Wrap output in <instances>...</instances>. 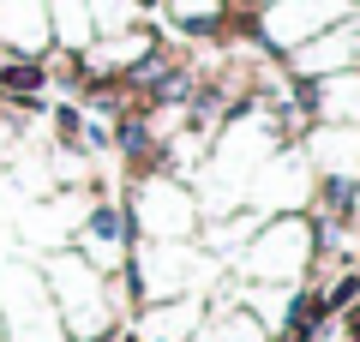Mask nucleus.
Masks as SVG:
<instances>
[{
	"label": "nucleus",
	"mask_w": 360,
	"mask_h": 342,
	"mask_svg": "<svg viewBox=\"0 0 360 342\" xmlns=\"http://www.w3.org/2000/svg\"><path fill=\"white\" fill-rule=\"evenodd\" d=\"M312 253H319V222H312L307 210H288V216H276V222H264L234 258H240L246 282H283V289H295V282L307 277Z\"/></svg>",
	"instance_id": "nucleus-1"
},
{
	"label": "nucleus",
	"mask_w": 360,
	"mask_h": 342,
	"mask_svg": "<svg viewBox=\"0 0 360 342\" xmlns=\"http://www.w3.org/2000/svg\"><path fill=\"white\" fill-rule=\"evenodd\" d=\"M127 222L139 228L144 241H186V234L198 228V204H193V192H186V180H180V175L150 168V175L132 186Z\"/></svg>",
	"instance_id": "nucleus-2"
},
{
	"label": "nucleus",
	"mask_w": 360,
	"mask_h": 342,
	"mask_svg": "<svg viewBox=\"0 0 360 342\" xmlns=\"http://www.w3.org/2000/svg\"><path fill=\"white\" fill-rule=\"evenodd\" d=\"M348 13H354V0H264V6H252V30H258L264 49L295 54L300 42H312L319 30L342 25Z\"/></svg>",
	"instance_id": "nucleus-3"
},
{
	"label": "nucleus",
	"mask_w": 360,
	"mask_h": 342,
	"mask_svg": "<svg viewBox=\"0 0 360 342\" xmlns=\"http://www.w3.org/2000/svg\"><path fill=\"white\" fill-rule=\"evenodd\" d=\"M312 192H319V175H312L307 151H300V144H276V151L246 175L240 198H252L258 210H307Z\"/></svg>",
	"instance_id": "nucleus-4"
},
{
	"label": "nucleus",
	"mask_w": 360,
	"mask_h": 342,
	"mask_svg": "<svg viewBox=\"0 0 360 342\" xmlns=\"http://www.w3.org/2000/svg\"><path fill=\"white\" fill-rule=\"evenodd\" d=\"M307 163L319 180H342V186H354L360 180V127H336V120H319V127L307 132Z\"/></svg>",
	"instance_id": "nucleus-5"
},
{
	"label": "nucleus",
	"mask_w": 360,
	"mask_h": 342,
	"mask_svg": "<svg viewBox=\"0 0 360 342\" xmlns=\"http://www.w3.org/2000/svg\"><path fill=\"white\" fill-rule=\"evenodd\" d=\"M307 102L319 120H336V127H360V66L354 72H330V78H312Z\"/></svg>",
	"instance_id": "nucleus-6"
},
{
	"label": "nucleus",
	"mask_w": 360,
	"mask_h": 342,
	"mask_svg": "<svg viewBox=\"0 0 360 342\" xmlns=\"http://www.w3.org/2000/svg\"><path fill=\"white\" fill-rule=\"evenodd\" d=\"M84 13H90V30L108 37V30H132L144 18V6L139 0H84Z\"/></svg>",
	"instance_id": "nucleus-7"
},
{
	"label": "nucleus",
	"mask_w": 360,
	"mask_h": 342,
	"mask_svg": "<svg viewBox=\"0 0 360 342\" xmlns=\"http://www.w3.org/2000/svg\"><path fill=\"white\" fill-rule=\"evenodd\" d=\"M162 6L180 25H193V30H210V25H222V18L234 13V0H162Z\"/></svg>",
	"instance_id": "nucleus-8"
},
{
	"label": "nucleus",
	"mask_w": 360,
	"mask_h": 342,
	"mask_svg": "<svg viewBox=\"0 0 360 342\" xmlns=\"http://www.w3.org/2000/svg\"><path fill=\"white\" fill-rule=\"evenodd\" d=\"M348 336H354V342H360V300H354V306H348Z\"/></svg>",
	"instance_id": "nucleus-9"
}]
</instances>
